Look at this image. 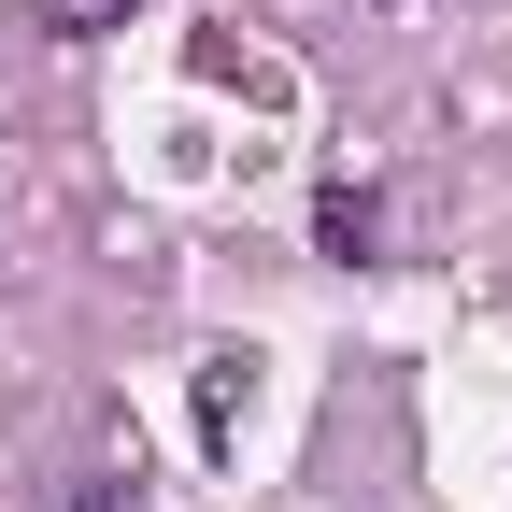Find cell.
Here are the masks:
<instances>
[{
    "label": "cell",
    "instance_id": "obj_1",
    "mask_svg": "<svg viewBox=\"0 0 512 512\" xmlns=\"http://www.w3.org/2000/svg\"><path fill=\"white\" fill-rule=\"evenodd\" d=\"M370 242H384V200H370V185H328V200H313V256H342V271H356Z\"/></svg>",
    "mask_w": 512,
    "mask_h": 512
},
{
    "label": "cell",
    "instance_id": "obj_2",
    "mask_svg": "<svg viewBox=\"0 0 512 512\" xmlns=\"http://www.w3.org/2000/svg\"><path fill=\"white\" fill-rule=\"evenodd\" d=\"M242 384H256V356H200V441L242 427Z\"/></svg>",
    "mask_w": 512,
    "mask_h": 512
},
{
    "label": "cell",
    "instance_id": "obj_3",
    "mask_svg": "<svg viewBox=\"0 0 512 512\" xmlns=\"http://www.w3.org/2000/svg\"><path fill=\"white\" fill-rule=\"evenodd\" d=\"M57 512H157V498H143V470H86L72 498H57Z\"/></svg>",
    "mask_w": 512,
    "mask_h": 512
},
{
    "label": "cell",
    "instance_id": "obj_4",
    "mask_svg": "<svg viewBox=\"0 0 512 512\" xmlns=\"http://www.w3.org/2000/svg\"><path fill=\"white\" fill-rule=\"evenodd\" d=\"M143 0H43V29H72V43H100V29H128Z\"/></svg>",
    "mask_w": 512,
    "mask_h": 512
}]
</instances>
